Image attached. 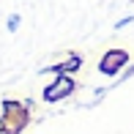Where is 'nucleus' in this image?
<instances>
[{
    "label": "nucleus",
    "instance_id": "obj_4",
    "mask_svg": "<svg viewBox=\"0 0 134 134\" xmlns=\"http://www.w3.org/2000/svg\"><path fill=\"white\" fill-rule=\"evenodd\" d=\"M5 27H8L11 33H14V30L19 27V14H11V16H8V25H5Z\"/></svg>",
    "mask_w": 134,
    "mask_h": 134
},
{
    "label": "nucleus",
    "instance_id": "obj_3",
    "mask_svg": "<svg viewBox=\"0 0 134 134\" xmlns=\"http://www.w3.org/2000/svg\"><path fill=\"white\" fill-rule=\"evenodd\" d=\"M77 66H80V58H71L69 63H63V66H58V69H55V71H74Z\"/></svg>",
    "mask_w": 134,
    "mask_h": 134
},
{
    "label": "nucleus",
    "instance_id": "obj_5",
    "mask_svg": "<svg viewBox=\"0 0 134 134\" xmlns=\"http://www.w3.org/2000/svg\"><path fill=\"white\" fill-rule=\"evenodd\" d=\"M0 131H3V118H0Z\"/></svg>",
    "mask_w": 134,
    "mask_h": 134
},
{
    "label": "nucleus",
    "instance_id": "obj_1",
    "mask_svg": "<svg viewBox=\"0 0 134 134\" xmlns=\"http://www.w3.org/2000/svg\"><path fill=\"white\" fill-rule=\"evenodd\" d=\"M71 90H74V82H71L69 77H60L55 85H49V88L44 90V99L47 101H58V99H63V96H69Z\"/></svg>",
    "mask_w": 134,
    "mask_h": 134
},
{
    "label": "nucleus",
    "instance_id": "obj_2",
    "mask_svg": "<svg viewBox=\"0 0 134 134\" xmlns=\"http://www.w3.org/2000/svg\"><path fill=\"white\" fill-rule=\"evenodd\" d=\"M123 63H126V52H107L104 60H101V71L104 74H115Z\"/></svg>",
    "mask_w": 134,
    "mask_h": 134
}]
</instances>
